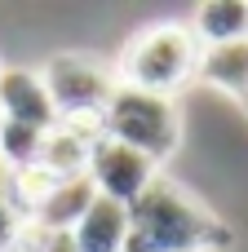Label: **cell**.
<instances>
[{
    "label": "cell",
    "mask_w": 248,
    "mask_h": 252,
    "mask_svg": "<svg viewBox=\"0 0 248 252\" xmlns=\"http://www.w3.org/2000/svg\"><path fill=\"white\" fill-rule=\"evenodd\" d=\"M240 106H244V111H248V97H244V102H240Z\"/></svg>",
    "instance_id": "obj_14"
},
{
    "label": "cell",
    "mask_w": 248,
    "mask_h": 252,
    "mask_svg": "<svg viewBox=\"0 0 248 252\" xmlns=\"http://www.w3.org/2000/svg\"><path fill=\"white\" fill-rule=\"evenodd\" d=\"M9 252H35V235H31V226H27V235H22V239H18Z\"/></svg>",
    "instance_id": "obj_13"
},
{
    "label": "cell",
    "mask_w": 248,
    "mask_h": 252,
    "mask_svg": "<svg viewBox=\"0 0 248 252\" xmlns=\"http://www.w3.org/2000/svg\"><path fill=\"white\" fill-rule=\"evenodd\" d=\"M0 120L27 124L40 133H49L58 124V111L49 102L40 66H0Z\"/></svg>",
    "instance_id": "obj_6"
},
{
    "label": "cell",
    "mask_w": 248,
    "mask_h": 252,
    "mask_svg": "<svg viewBox=\"0 0 248 252\" xmlns=\"http://www.w3.org/2000/svg\"><path fill=\"white\" fill-rule=\"evenodd\" d=\"M98 199L93 182L89 177H67V182H53V190L44 195V204L31 213V230H44V235H71V226L84 217V208Z\"/></svg>",
    "instance_id": "obj_9"
},
{
    "label": "cell",
    "mask_w": 248,
    "mask_h": 252,
    "mask_svg": "<svg viewBox=\"0 0 248 252\" xmlns=\"http://www.w3.org/2000/svg\"><path fill=\"white\" fill-rule=\"evenodd\" d=\"M84 177L93 182V190H98L102 199L129 208V204H138V199L155 186L160 164H151L146 155H138V151H129V146H120V142H111V137L98 133V142H93V151H89Z\"/></svg>",
    "instance_id": "obj_5"
},
{
    "label": "cell",
    "mask_w": 248,
    "mask_h": 252,
    "mask_svg": "<svg viewBox=\"0 0 248 252\" xmlns=\"http://www.w3.org/2000/svg\"><path fill=\"white\" fill-rule=\"evenodd\" d=\"M98 133L164 168L182 146V111H177L173 97H155V93H138V89L120 84L115 97L102 111Z\"/></svg>",
    "instance_id": "obj_3"
},
{
    "label": "cell",
    "mask_w": 248,
    "mask_h": 252,
    "mask_svg": "<svg viewBox=\"0 0 248 252\" xmlns=\"http://www.w3.org/2000/svg\"><path fill=\"white\" fill-rule=\"evenodd\" d=\"M40 80L49 89L58 124H89V128L102 124V111L120 89L115 62L98 53H53L40 62Z\"/></svg>",
    "instance_id": "obj_4"
},
{
    "label": "cell",
    "mask_w": 248,
    "mask_h": 252,
    "mask_svg": "<svg viewBox=\"0 0 248 252\" xmlns=\"http://www.w3.org/2000/svg\"><path fill=\"white\" fill-rule=\"evenodd\" d=\"M93 142H98V128H89V124H53L44 133V146H40V168L58 182L84 177Z\"/></svg>",
    "instance_id": "obj_8"
},
{
    "label": "cell",
    "mask_w": 248,
    "mask_h": 252,
    "mask_svg": "<svg viewBox=\"0 0 248 252\" xmlns=\"http://www.w3.org/2000/svg\"><path fill=\"white\" fill-rule=\"evenodd\" d=\"M40 146H44V133H40V128L0 120V168H4V173L35 168V164H40Z\"/></svg>",
    "instance_id": "obj_11"
},
{
    "label": "cell",
    "mask_w": 248,
    "mask_h": 252,
    "mask_svg": "<svg viewBox=\"0 0 248 252\" xmlns=\"http://www.w3.org/2000/svg\"><path fill=\"white\" fill-rule=\"evenodd\" d=\"M231 244V226L164 173L138 204H129L124 252H226Z\"/></svg>",
    "instance_id": "obj_1"
},
{
    "label": "cell",
    "mask_w": 248,
    "mask_h": 252,
    "mask_svg": "<svg viewBox=\"0 0 248 252\" xmlns=\"http://www.w3.org/2000/svg\"><path fill=\"white\" fill-rule=\"evenodd\" d=\"M200 62L204 44L191 31V22H155L124 44V53L115 58V75L124 89L177 102V93L191 80H200Z\"/></svg>",
    "instance_id": "obj_2"
},
{
    "label": "cell",
    "mask_w": 248,
    "mask_h": 252,
    "mask_svg": "<svg viewBox=\"0 0 248 252\" xmlns=\"http://www.w3.org/2000/svg\"><path fill=\"white\" fill-rule=\"evenodd\" d=\"M124 244H129V208L111 204L102 195L71 226V248L75 252H124Z\"/></svg>",
    "instance_id": "obj_7"
},
{
    "label": "cell",
    "mask_w": 248,
    "mask_h": 252,
    "mask_svg": "<svg viewBox=\"0 0 248 252\" xmlns=\"http://www.w3.org/2000/svg\"><path fill=\"white\" fill-rule=\"evenodd\" d=\"M27 235V217L13 199V186H9V173L0 168V252H9L18 239Z\"/></svg>",
    "instance_id": "obj_12"
},
{
    "label": "cell",
    "mask_w": 248,
    "mask_h": 252,
    "mask_svg": "<svg viewBox=\"0 0 248 252\" xmlns=\"http://www.w3.org/2000/svg\"><path fill=\"white\" fill-rule=\"evenodd\" d=\"M191 31L200 35L204 49H222V44L248 40V0H213V4H200L195 18H191Z\"/></svg>",
    "instance_id": "obj_10"
}]
</instances>
